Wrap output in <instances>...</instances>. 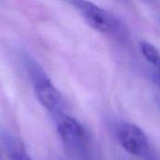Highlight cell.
<instances>
[{
  "label": "cell",
  "instance_id": "6da1fadb",
  "mask_svg": "<svg viewBox=\"0 0 160 160\" xmlns=\"http://www.w3.org/2000/svg\"><path fill=\"white\" fill-rule=\"evenodd\" d=\"M57 119V131L68 152L77 160H98V150L95 142L75 118L63 114Z\"/></svg>",
  "mask_w": 160,
  "mask_h": 160
},
{
  "label": "cell",
  "instance_id": "277c9868",
  "mask_svg": "<svg viewBox=\"0 0 160 160\" xmlns=\"http://www.w3.org/2000/svg\"><path fill=\"white\" fill-rule=\"evenodd\" d=\"M116 139L122 148L136 158L151 159L153 151L151 143L141 128L131 123H121L116 128Z\"/></svg>",
  "mask_w": 160,
  "mask_h": 160
},
{
  "label": "cell",
  "instance_id": "52a82bcc",
  "mask_svg": "<svg viewBox=\"0 0 160 160\" xmlns=\"http://www.w3.org/2000/svg\"><path fill=\"white\" fill-rule=\"evenodd\" d=\"M154 81H155V83L158 86V88L160 89V71H158L155 76H154Z\"/></svg>",
  "mask_w": 160,
  "mask_h": 160
},
{
  "label": "cell",
  "instance_id": "7a4b0ae2",
  "mask_svg": "<svg viewBox=\"0 0 160 160\" xmlns=\"http://www.w3.org/2000/svg\"><path fill=\"white\" fill-rule=\"evenodd\" d=\"M82 15L84 21L95 30L117 38H126L128 32L123 22L111 11L96 4L83 0L69 2Z\"/></svg>",
  "mask_w": 160,
  "mask_h": 160
},
{
  "label": "cell",
  "instance_id": "8992f818",
  "mask_svg": "<svg viewBox=\"0 0 160 160\" xmlns=\"http://www.w3.org/2000/svg\"><path fill=\"white\" fill-rule=\"evenodd\" d=\"M9 160H32L29 155L22 148V146L14 142L9 147Z\"/></svg>",
  "mask_w": 160,
  "mask_h": 160
},
{
  "label": "cell",
  "instance_id": "3957f363",
  "mask_svg": "<svg viewBox=\"0 0 160 160\" xmlns=\"http://www.w3.org/2000/svg\"><path fill=\"white\" fill-rule=\"evenodd\" d=\"M29 70L35 93L39 103L50 112L53 113L55 117L63 115L65 101L61 93L36 63H31L29 65Z\"/></svg>",
  "mask_w": 160,
  "mask_h": 160
},
{
  "label": "cell",
  "instance_id": "5b68a950",
  "mask_svg": "<svg viewBox=\"0 0 160 160\" xmlns=\"http://www.w3.org/2000/svg\"><path fill=\"white\" fill-rule=\"evenodd\" d=\"M140 49L143 57L152 66L156 67L160 71V52L150 42L146 40H142L140 43Z\"/></svg>",
  "mask_w": 160,
  "mask_h": 160
}]
</instances>
